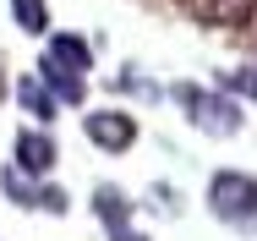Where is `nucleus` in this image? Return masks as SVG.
Wrapping results in <instances>:
<instances>
[{
  "instance_id": "1",
  "label": "nucleus",
  "mask_w": 257,
  "mask_h": 241,
  "mask_svg": "<svg viewBox=\"0 0 257 241\" xmlns=\"http://www.w3.org/2000/svg\"><path fill=\"white\" fill-rule=\"evenodd\" d=\"M208 214L235 225V230H257V176L246 170H219L208 181Z\"/></svg>"
},
{
  "instance_id": "2",
  "label": "nucleus",
  "mask_w": 257,
  "mask_h": 241,
  "mask_svg": "<svg viewBox=\"0 0 257 241\" xmlns=\"http://www.w3.org/2000/svg\"><path fill=\"white\" fill-rule=\"evenodd\" d=\"M175 99H181V110H186V121L197 126V132H208V137H235L241 132V104L224 94H208V88H192V83H181L175 88Z\"/></svg>"
},
{
  "instance_id": "3",
  "label": "nucleus",
  "mask_w": 257,
  "mask_h": 241,
  "mask_svg": "<svg viewBox=\"0 0 257 241\" xmlns=\"http://www.w3.org/2000/svg\"><path fill=\"white\" fill-rule=\"evenodd\" d=\"M0 192L11 197L17 208H44V214H66V208H71V197L60 192V187H44L39 176H22L17 165L0 170Z\"/></svg>"
},
{
  "instance_id": "4",
  "label": "nucleus",
  "mask_w": 257,
  "mask_h": 241,
  "mask_svg": "<svg viewBox=\"0 0 257 241\" xmlns=\"http://www.w3.org/2000/svg\"><path fill=\"white\" fill-rule=\"evenodd\" d=\"M82 132L104 153H126V148L137 143V115H126V110H88L82 115Z\"/></svg>"
},
{
  "instance_id": "5",
  "label": "nucleus",
  "mask_w": 257,
  "mask_h": 241,
  "mask_svg": "<svg viewBox=\"0 0 257 241\" xmlns=\"http://www.w3.org/2000/svg\"><path fill=\"white\" fill-rule=\"evenodd\" d=\"M11 153H17L11 165H17L22 176H50L55 159H60V143H55L44 126H22V132H17V143H11Z\"/></svg>"
},
{
  "instance_id": "6",
  "label": "nucleus",
  "mask_w": 257,
  "mask_h": 241,
  "mask_svg": "<svg viewBox=\"0 0 257 241\" xmlns=\"http://www.w3.org/2000/svg\"><path fill=\"white\" fill-rule=\"evenodd\" d=\"M93 214H99V225L109 230V241H148L132 225V197L120 192V187H93Z\"/></svg>"
},
{
  "instance_id": "7",
  "label": "nucleus",
  "mask_w": 257,
  "mask_h": 241,
  "mask_svg": "<svg viewBox=\"0 0 257 241\" xmlns=\"http://www.w3.org/2000/svg\"><path fill=\"white\" fill-rule=\"evenodd\" d=\"M44 60H55L71 77H88L93 71V49H88V39H77V33H55L50 44H44Z\"/></svg>"
},
{
  "instance_id": "8",
  "label": "nucleus",
  "mask_w": 257,
  "mask_h": 241,
  "mask_svg": "<svg viewBox=\"0 0 257 241\" xmlns=\"http://www.w3.org/2000/svg\"><path fill=\"white\" fill-rule=\"evenodd\" d=\"M11 94H17V104H22V115H33L39 126H50L55 115H60V104H55V94L44 88V83H39V71L17 77V88H11Z\"/></svg>"
},
{
  "instance_id": "9",
  "label": "nucleus",
  "mask_w": 257,
  "mask_h": 241,
  "mask_svg": "<svg viewBox=\"0 0 257 241\" xmlns=\"http://www.w3.org/2000/svg\"><path fill=\"white\" fill-rule=\"evenodd\" d=\"M39 83L55 94V104H60V110L88 99V77H71V71H60V66H55V60H44V55H39Z\"/></svg>"
},
{
  "instance_id": "10",
  "label": "nucleus",
  "mask_w": 257,
  "mask_h": 241,
  "mask_svg": "<svg viewBox=\"0 0 257 241\" xmlns=\"http://www.w3.org/2000/svg\"><path fill=\"white\" fill-rule=\"evenodd\" d=\"M11 22L39 39V33H50V6L44 0H11Z\"/></svg>"
},
{
  "instance_id": "11",
  "label": "nucleus",
  "mask_w": 257,
  "mask_h": 241,
  "mask_svg": "<svg viewBox=\"0 0 257 241\" xmlns=\"http://www.w3.org/2000/svg\"><path fill=\"white\" fill-rule=\"evenodd\" d=\"M252 11H257V0H203V17L208 22H224V28L230 22H246Z\"/></svg>"
},
{
  "instance_id": "12",
  "label": "nucleus",
  "mask_w": 257,
  "mask_h": 241,
  "mask_svg": "<svg viewBox=\"0 0 257 241\" xmlns=\"http://www.w3.org/2000/svg\"><path fill=\"white\" fill-rule=\"evenodd\" d=\"M219 88H224L230 99H257V60H252V66L224 71V77H219Z\"/></svg>"
},
{
  "instance_id": "13",
  "label": "nucleus",
  "mask_w": 257,
  "mask_h": 241,
  "mask_svg": "<svg viewBox=\"0 0 257 241\" xmlns=\"http://www.w3.org/2000/svg\"><path fill=\"white\" fill-rule=\"evenodd\" d=\"M0 99H6V77H0Z\"/></svg>"
}]
</instances>
